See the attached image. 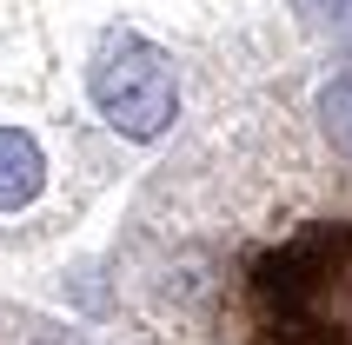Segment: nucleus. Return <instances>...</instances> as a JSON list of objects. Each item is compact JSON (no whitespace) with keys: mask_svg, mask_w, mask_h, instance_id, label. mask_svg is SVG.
Returning <instances> with one entry per match:
<instances>
[{"mask_svg":"<svg viewBox=\"0 0 352 345\" xmlns=\"http://www.w3.org/2000/svg\"><path fill=\"white\" fill-rule=\"evenodd\" d=\"M87 93H94V113L113 126L120 140H160L179 113V80L173 60L160 54L153 40L140 34H113L87 67Z\"/></svg>","mask_w":352,"mask_h":345,"instance_id":"obj_1","label":"nucleus"},{"mask_svg":"<svg viewBox=\"0 0 352 345\" xmlns=\"http://www.w3.org/2000/svg\"><path fill=\"white\" fill-rule=\"evenodd\" d=\"M47 186V153L34 146V133L0 126V212H27Z\"/></svg>","mask_w":352,"mask_h":345,"instance_id":"obj_2","label":"nucleus"},{"mask_svg":"<svg viewBox=\"0 0 352 345\" xmlns=\"http://www.w3.org/2000/svg\"><path fill=\"white\" fill-rule=\"evenodd\" d=\"M319 126H326V140H333V153L352 159V67L319 87Z\"/></svg>","mask_w":352,"mask_h":345,"instance_id":"obj_3","label":"nucleus"},{"mask_svg":"<svg viewBox=\"0 0 352 345\" xmlns=\"http://www.w3.org/2000/svg\"><path fill=\"white\" fill-rule=\"evenodd\" d=\"M299 14L319 27H352V0H299Z\"/></svg>","mask_w":352,"mask_h":345,"instance_id":"obj_4","label":"nucleus"}]
</instances>
